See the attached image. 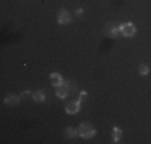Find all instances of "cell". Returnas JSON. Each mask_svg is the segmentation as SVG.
<instances>
[{"label":"cell","mask_w":151,"mask_h":144,"mask_svg":"<svg viewBox=\"0 0 151 144\" xmlns=\"http://www.w3.org/2000/svg\"><path fill=\"white\" fill-rule=\"evenodd\" d=\"M79 136H82L84 139L93 138V136H95V128H93V125L88 123V122L81 123V127H79Z\"/></svg>","instance_id":"obj_1"},{"label":"cell","mask_w":151,"mask_h":144,"mask_svg":"<svg viewBox=\"0 0 151 144\" xmlns=\"http://www.w3.org/2000/svg\"><path fill=\"white\" fill-rule=\"evenodd\" d=\"M119 29L124 37H134L137 34V27L134 26V23H122L119 24Z\"/></svg>","instance_id":"obj_2"},{"label":"cell","mask_w":151,"mask_h":144,"mask_svg":"<svg viewBox=\"0 0 151 144\" xmlns=\"http://www.w3.org/2000/svg\"><path fill=\"white\" fill-rule=\"evenodd\" d=\"M56 19H58V23L63 26V24H69L71 21H73V16H71V13L68 11V10H60L58 14H56Z\"/></svg>","instance_id":"obj_3"},{"label":"cell","mask_w":151,"mask_h":144,"mask_svg":"<svg viewBox=\"0 0 151 144\" xmlns=\"http://www.w3.org/2000/svg\"><path fill=\"white\" fill-rule=\"evenodd\" d=\"M105 32H106L108 37H111V38H117V37H119V34H121V29H119V26H114V24L108 23V24H106V27H105Z\"/></svg>","instance_id":"obj_4"},{"label":"cell","mask_w":151,"mask_h":144,"mask_svg":"<svg viewBox=\"0 0 151 144\" xmlns=\"http://www.w3.org/2000/svg\"><path fill=\"white\" fill-rule=\"evenodd\" d=\"M79 109H81V101H79V99L77 101H71V103L66 104V112L71 114V115L77 114Z\"/></svg>","instance_id":"obj_5"},{"label":"cell","mask_w":151,"mask_h":144,"mask_svg":"<svg viewBox=\"0 0 151 144\" xmlns=\"http://www.w3.org/2000/svg\"><path fill=\"white\" fill-rule=\"evenodd\" d=\"M50 82H52V85L55 86V88L64 83V80H63V77H61L60 72H52V74H50Z\"/></svg>","instance_id":"obj_6"},{"label":"cell","mask_w":151,"mask_h":144,"mask_svg":"<svg viewBox=\"0 0 151 144\" xmlns=\"http://www.w3.org/2000/svg\"><path fill=\"white\" fill-rule=\"evenodd\" d=\"M5 104H8V106H18V104H19V96L6 95L5 96Z\"/></svg>","instance_id":"obj_7"},{"label":"cell","mask_w":151,"mask_h":144,"mask_svg":"<svg viewBox=\"0 0 151 144\" xmlns=\"http://www.w3.org/2000/svg\"><path fill=\"white\" fill-rule=\"evenodd\" d=\"M55 93H56V96H58V98L63 99V98H66V96L69 95V90H68L64 85H60V86H56V91Z\"/></svg>","instance_id":"obj_8"},{"label":"cell","mask_w":151,"mask_h":144,"mask_svg":"<svg viewBox=\"0 0 151 144\" xmlns=\"http://www.w3.org/2000/svg\"><path fill=\"white\" fill-rule=\"evenodd\" d=\"M121 138H122V130L119 127H114L113 128V143H121Z\"/></svg>","instance_id":"obj_9"},{"label":"cell","mask_w":151,"mask_h":144,"mask_svg":"<svg viewBox=\"0 0 151 144\" xmlns=\"http://www.w3.org/2000/svg\"><path fill=\"white\" fill-rule=\"evenodd\" d=\"M32 99L35 101V103H45V99H47V95L44 91H35L34 95H32Z\"/></svg>","instance_id":"obj_10"},{"label":"cell","mask_w":151,"mask_h":144,"mask_svg":"<svg viewBox=\"0 0 151 144\" xmlns=\"http://www.w3.org/2000/svg\"><path fill=\"white\" fill-rule=\"evenodd\" d=\"M77 135H79V128L76 130L73 127H68L66 130H64V136H66V138H76Z\"/></svg>","instance_id":"obj_11"},{"label":"cell","mask_w":151,"mask_h":144,"mask_svg":"<svg viewBox=\"0 0 151 144\" xmlns=\"http://www.w3.org/2000/svg\"><path fill=\"white\" fill-rule=\"evenodd\" d=\"M138 74H140V75H148V74H150V66H148V64H140Z\"/></svg>","instance_id":"obj_12"},{"label":"cell","mask_w":151,"mask_h":144,"mask_svg":"<svg viewBox=\"0 0 151 144\" xmlns=\"http://www.w3.org/2000/svg\"><path fill=\"white\" fill-rule=\"evenodd\" d=\"M64 86H66V88L68 90H69V91H73V90H76V83H74V82H71V80H68V82H64V83H63Z\"/></svg>","instance_id":"obj_13"},{"label":"cell","mask_w":151,"mask_h":144,"mask_svg":"<svg viewBox=\"0 0 151 144\" xmlns=\"http://www.w3.org/2000/svg\"><path fill=\"white\" fill-rule=\"evenodd\" d=\"M85 98H87V91H81V93H79V101H81V103H82Z\"/></svg>","instance_id":"obj_14"},{"label":"cell","mask_w":151,"mask_h":144,"mask_svg":"<svg viewBox=\"0 0 151 144\" xmlns=\"http://www.w3.org/2000/svg\"><path fill=\"white\" fill-rule=\"evenodd\" d=\"M32 95H34V93H31L29 90H26V91L23 93V98H32Z\"/></svg>","instance_id":"obj_15"},{"label":"cell","mask_w":151,"mask_h":144,"mask_svg":"<svg viewBox=\"0 0 151 144\" xmlns=\"http://www.w3.org/2000/svg\"><path fill=\"white\" fill-rule=\"evenodd\" d=\"M82 13H84V10H82V8H77V10H76V14H77V16H81Z\"/></svg>","instance_id":"obj_16"}]
</instances>
